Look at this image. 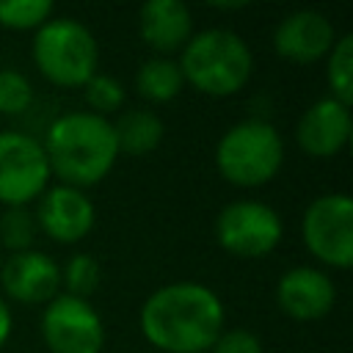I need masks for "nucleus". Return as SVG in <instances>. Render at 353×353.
<instances>
[{
	"label": "nucleus",
	"instance_id": "6ab92c4d",
	"mask_svg": "<svg viewBox=\"0 0 353 353\" xmlns=\"http://www.w3.org/2000/svg\"><path fill=\"white\" fill-rule=\"evenodd\" d=\"M99 284H102V265L94 254L74 251L61 265V292L91 301V295L99 290Z\"/></svg>",
	"mask_w": 353,
	"mask_h": 353
},
{
	"label": "nucleus",
	"instance_id": "39448f33",
	"mask_svg": "<svg viewBox=\"0 0 353 353\" xmlns=\"http://www.w3.org/2000/svg\"><path fill=\"white\" fill-rule=\"evenodd\" d=\"M218 174L243 190L273 182L284 165V138L268 119H240L215 143Z\"/></svg>",
	"mask_w": 353,
	"mask_h": 353
},
{
	"label": "nucleus",
	"instance_id": "f03ea898",
	"mask_svg": "<svg viewBox=\"0 0 353 353\" xmlns=\"http://www.w3.org/2000/svg\"><path fill=\"white\" fill-rule=\"evenodd\" d=\"M41 146L52 179L80 190H88L110 176L121 157L113 121L88 110H69L52 119Z\"/></svg>",
	"mask_w": 353,
	"mask_h": 353
},
{
	"label": "nucleus",
	"instance_id": "9d476101",
	"mask_svg": "<svg viewBox=\"0 0 353 353\" xmlns=\"http://www.w3.org/2000/svg\"><path fill=\"white\" fill-rule=\"evenodd\" d=\"M33 218H36V229L47 240L58 245H74L94 232L97 207L85 190L55 182L36 199Z\"/></svg>",
	"mask_w": 353,
	"mask_h": 353
},
{
	"label": "nucleus",
	"instance_id": "ddd939ff",
	"mask_svg": "<svg viewBox=\"0 0 353 353\" xmlns=\"http://www.w3.org/2000/svg\"><path fill=\"white\" fill-rule=\"evenodd\" d=\"M336 303V284L325 268L295 265L276 281V306L298 323L323 320Z\"/></svg>",
	"mask_w": 353,
	"mask_h": 353
},
{
	"label": "nucleus",
	"instance_id": "20e7f679",
	"mask_svg": "<svg viewBox=\"0 0 353 353\" xmlns=\"http://www.w3.org/2000/svg\"><path fill=\"white\" fill-rule=\"evenodd\" d=\"M30 58L50 85L83 88L99 72V41L83 19L55 14L33 33Z\"/></svg>",
	"mask_w": 353,
	"mask_h": 353
},
{
	"label": "nucleus",
	"instance_id": "9b49d317",
	"mask_svg": "<svg viewBox=\"0 0 353 353\" xmlns=\"http://www.w3.org/2000/svg\"><path fill=\"white\" fill-rule=\"evenodd\" d=\"M61 292V265L39 251L28 248L8 254L0 268V295L25 306H44Z\"/></svg>",
	"mask_w": 353,
	"mask_h": 353
},
{
	"label": "nucleus",
	"instance_id": "f3484780",
	"mask_svg": "<svg viewBox=\"0 0 353 353\" xmlns=\"http://www.w3.org/2000/svg\"><path fill=\"white\" fill-rule=\"evenodd\" d=\"M182 88H185V80H182L176 58L152 55L135 72V91L152 105H165L176 99Z\"/></svg>",
	"mask_w": 353,
	"mask_h": 353
},
{
	"label": "nucleus",
	"instance_id": "5701e85b",
	"mask_svg": "<svg viewBox=\"0 0 353 353\" xmlns=\"http://www.w3.org/2000/svg\"><path fill=\"white\" fill-rule=\"evenodd\" d=\"M33 83L19 69H0V113L22 116L33 105Z\"/></svg>",
	"mask_w": 353,
	"mask_h": 353
},
{
	"label": "nucleus",
	"instance_id": "2eb2a0df",
	"mask_svg": "<svg viewBox=\"0 0 353 353\" xmlns=\"http://www.w3.org/2000/svg\"><path fill=\"white\" fill-rule=\"evenodd\" d=\"M138 33L152 55L174 58L196 33L193 14L182 0H149L138 11Z\"/></svg>",
	"mask_w": 353,
	"mask_h": 353
},
{
	"label": "nucleus",
	"instance_id": "bb28decb",
	"mask_svg": "<svg viewBox=\"0 0 353 353\" xmlns=\"http://www.w3.org/2000/svg\"><path fill=\"white\" fill-rule=\"evenodd\" d=\"M3 259H6V256H3V251H0V268H3Z\"/></svg>",
	"mask_w": 353,
	"mask_h": 353
},
{
	"label": "nucleus",
	"instance_id": "1a4fd4ad",
	"mask_svg": "<svg viewBox=\"0 0 353 353\" xmlns=\"http://www.w3.org/2000/svg\"><path fill=\"white\" fill-rule=\"evenodd\" d=\"M39 331L47 353H102L105 350V320L91 301L58 292L44 303Z\"/></svg>",
	"mask_w": 353,
	"mask_h": 353
},
{
	"label": "nucleus",
	"instance_id": "412c9836",
	"mask_svg": "<svg viewBox=\"0 0 353 353\" xmlns=\"http://www.w3.org/2000/svg\"><path fill=\"white\" fill-rule=\"evenodd\" d=\"M83 99H85V110L97 113L102 119H110L113 113H119L127 102V88L119 77L97 72L85 85H83Z\"/></svg>",
	"mask_w": 353,
	"mask_h": 353
},
{
	"label": "nucleus",
	"instance_id": "b1692460",
	"mask_svg": "<svg viewBox=\"0 0 353 353\" xmlns=\"http://www.w3.org/2000/svg\"><path fill=\"white\" fill-rule=\"evenodd\" d=\"M210 353H265V347L251 328H223Z\"/></svg>",
	"mask_w": 353,
	"mask_h": 353
},
{
	"label": "nucleus",
	"instance_id": "393cba45",
	"mask_svg": "<svg viewBox=\"0 0 353 353\" xmlns=\"http://www.w3.org/2000/svg\"><path fill=\"white\" fill-rule=\"evenodd\" d=\"M11 331H14V312H11V303L0 295V350L8 345Z\"/></svg>",
	"mask_w": 353,
	"mask_h": 353
},
{
	"label": "nucleus",
	"instance_id": "aec40b11",
	"mask_svg": "<svg viewBox=\"0 0 353 353\" xmlns=\"http://www.w3.org/2000/svg\"><path fill=\"white\" fill-rule=\"evenodd\" d=\"M36 218L30 207H3L0 212V251H28L36 248Z\"/></svg>",
	"mask_w": 353,
	"mask_h": 353
},
{
	"label": "nucleus",
	"instance_id": "a878e982",
	"mask_svg": "<svg viewBox=\"0 0 353 353\" xmlns=\"http://www.w3.org/2000/svg\"><path fill=\"white\" fill-rule=\"evenodd\" d=\"M245 3H212V8H218V11H237V8H243Z\"/></svg>",
	"mask_w": 353,
	"mask_h": 353
},
{
	"label": "nucleus",
	"instance_id": "a211bd4d",
	"mask_svg": "<svg viewBox=\"0 0 353 353\" xmlns=\"http://www.w3.org/2000/svg\"><path fill=\"white\" fill-rule=\"evenodd\" d=\"M323 63H325L328 97L350 105V99H353V36L339 33Z\"/></svg>",
	"mask_w": 353,
	"mask_h": 353
},
{
	"label": "nucleus",
	"instance_id": "4468645a",
	"mask_svg": "<svg viewBox=\"0 0 353 353\" xmlns=\"http://www.w3.org/2000/svg\"><path fill=\"white\" fill-rule=\"evenodd\" d=\"M350 132H353L350 105L325 94L301 113L295 124V143L303 154L314 160H331L347 146Z\"/></svg>",
	"mask_w": 353,
	"mask_h": 353
},
{
	"label": "nucleus",
	"instance_id": "f257e3e1",
	"mask_svg": "<svg viewBox=\"0 0 353 353\" xmlns=\"http://www.w3.org/2000/svg\"><path fill=\"white\" fill-rule=\"evenodd\" d=\"M141 336L160 353H210L226 328L221 295L193 279L160 284L138 309Z\"/></svg>",
	"mask_w": 353,
	"mask_h": 353
},
{
	"label": "nucleus",
	"instance_id": "423d86ee",
	"mask_svg": "<svg viewBox=\"0 0 353 353\" xmlns=\"http://www.w3.org/2000/svg\"><path fill=\"white\" fill-rule=\"evenodd\" d=\"M301 243L309 256L331 270L353 265V199L345 190L314 196L301 215Z\"/></svg>",
	"mask_w": 353,
	"mask_h": 353
},
{
	"label": "nucleus",
	"instance_id": "dca6fc26",
	"mask_svg": "<svg viewBox=\"0 0 353 353\" xmlns=\"http://www.w3.org/2000/svg\"><path fill=\"white\" fill-rule=\"evenodd\" d=\"M113 132H116L119 154L143 157V154H152L163 143L165 124L154 110L132 108V110H121V116L113 121Z\"/></svg>",
	"mask_w": 353,
	"mask_h": 353
},
{
	"label": "nucleus",
	"instance_id": "6e6552de",
	"mask_svg": "<svg viewBox=\"0 0 353 353\" xmlns=\"http://www.w3.org/2000/svg\"><path fill=\"white\" fill-rule=\"evenodd\" d=\"M52 185L41 138L0 130V207H30Z\"/></svg>",
	"mask_w": 353,
	"mask_h": 353
},
{
	"label": "nucleus",
	"instance_id": "7ed1b4c3",
	"mask_svg": "<svg viewBox=\"0 0 353 353\" xmlns=\"http://www.w3.org/2000/svg\"><path fill=\"white\" fill-rule=\"evenodd\" d=\"M185 85L204 97H234L254 74V52L248 41L229 28H204L176 55Z\"/></svg>",
	"mask_w": 353,
	"mask_h": 353
},
{
	"label": "nucleus",
	"instance_id": "f8f14e48",
	"mask_svg": "<svg viewBox=\"0 0 353 353\" xmlns=\"http://www.w3.org/2000/svg\"><path fill=\"white\" fill-rule=\"evenodd\" d=\"M334 22L317 8H295L279 19L273 30V50L281 61L309 66L325 61L336 41Z\"/></svg>",
	"mask_w": 353,
	"mask_h": 353
},
{
	"label": "nucleus",
	"instance_id": "0eeeda50",
	"mask_svg": "<svg viewBox=\"0 0 353 353\" xmlns=\"http://www.w3.org/2000/svg\"><path fill=\"white\" fill-rule=\"evenodd\" d=\"M212 234L226 254L237 259H262L279 248L284 237V221L268 201L234 199L218 210Z\"/></svg>",
	"mask_w": 353,
	"mask_h": 353
},
{
	"label": "nucleus",
	"instance_id": "4be33fe9",
	"mask_svg": "<svg viewBox=\"0 0 353 353\" xmlns=\"http://www.w3.org/2000/svg\"><path fill=\"white\" fill-rule=\"evenodd\" d=\"M50 17H55V6L50 0H0V28L6 30H39Z\"/></svg>",
	"mask_w": 353,
	"mask_h": 353
}]
</instances>
